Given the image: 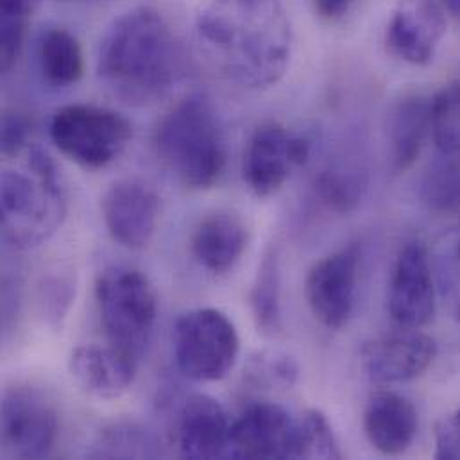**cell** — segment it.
<instances>
[{
	"mask_svg": "<svg viewBox=\"0 0 460 460\" xmlns=\"http://www.w3.org/2000/svg\"><path fill=\"white\" fill-rule=\"evenodd\" d=\"M183 49L169 22L149 5L124 13L101 41L97 72L102 84L128 106L164 101L183 75Z\"/></svg>",
	"mask_w": 460,
	"mask_h": 460,
	"instance_id": "6da1fadb",
	"label": "cell"
},
{
	"mask_svg": "<svg viewBox=\"0 0 460 460\" xmlns=\"http://www.w3.org/2000/svg\"><path fill=\"white\" fill-rule=\"evenodd\" d=\"M198 29L240 86L269 88L288 68L290 25L279 0H233V13L210 7L199 14Z\"/></svg>",
	"mask_w": 460,
	"mask_h": 460,
	"instance_id": "7a4b0ae2",
	"label": "cell"
},
{
	"mask_svg": "<svg viewBox=\"0 0 460 460\" xmlns=\"http://www.w3.org/2000/svg\"><path fill=\"white\" fill-rule=\"evenodd\" d=\"M160 160L194 190L212 189L226 169V138L214 102L192 93L174 104L155 131Z\"/></svg>",
	"mask_w": 460,
	"mask_h": 460,
	"instance_id": "3957f363",
	"label": "cell"
},
{
	"mask_svg": "<svg viewBox=\"0 0 460 460\" xmlns=\"http://www.w3.org/2000/svg\"><path fill=\"white\" fill-rule=\"evenodd\" d=\"M27 172L5 171L0 181L2 233L14 249H32L61 228L66 198L50 156L32 147Z\"/></svg>",
	"mask_w": 460,
	"mask_h": 460,
	"instance_id": "277c9868",
	"label": "cell"
},
{
	"mask_svg": "<svg viewBox=\"0 0 460 460\" xmlns=\"http://www.w3.org/2000/svg\"><path fill=\"white\" fill-rule=\"evenodd\" d=\"M95 297L108 344L140 364L158 315V296L149 278L137 269L110 267L97 278Z\"/></svg>",
	"mask_w": 460,
	"mask_h": 460,
	"instance_id": "5b68a950",
	"label": "cell"
},
{
	"mask_svg": "<svg viewBox=\"0 0 460 460\" xmlns=\"http://www.w3.org/2000/svg\"><path fill=\"white\" fill-rule=\"evenodd\" d=\"M49 133L59 153L84 169L111 165L133 138L128 119L93 104H70L58 110Z\"/></svg>",
	"mask_w": 460,
	"mask_h": 460,
	"instance_id": "8992f818",
	"label": "cell"
},
{
	"mask_svg": "<svg viewBox=\"0 0 460 460\" xmlns=\"http://www.w3.org/2000/svg\"><path fill=\"white\" fill-rule=\"evenodd\" d=\"M240 351V339L230 317L217 308H196L174 326V357L180 371L196 382H219L228 376Z\"/></svg>",
	"mask_w": 460,
	"mask_h": 460,
	"instance_id": "52a82bcc",
	"label": "cell"
},
{
	"mask_svg": "<svg viewBox=\"0 0 460 460\" xmlns=\"http://www.w3.org/2000/svg\"><path fill=\"white\" fill-rule=\"evenodd\" d=\"M2 445L16 459H45L52 454L59 421L54 405L36 387L13 385L2 394Z\"/></svg>",
	"mask_w": 460,
	"mask_h": 460,
	"instance_id": "ba28073f",
	"label": "cell"
},
{
	"mask_svg": "<svg viewBox=\"0 0 460 460\" xmlns=\"http://www.w3.org/2000/svg\"><path fill=\"white\" fill-rule=\"evenodd\" d=\"M312 155L306 135L288 133L278 122H265L254 129L243 155V180L258 198L278 194L290 172L305 165Z\"/></svg>",
	"mask_w": 460,
	"mask_h": 460,
	"instance_id": "9c48e42d",
	"label": "cell"
},
{
	"mask_svg": "<svg viewBox=\"0 0 460 460\" xmlns=\"http://www.w3.org/2000/svg\"><path fill=\"white\" fill-rule=\"evenodd\" d=\"M360 249L351 243L346 245L312 265L305 279L306 305L324 328H344L357 303Z\"/></svg>",
	"mask_w": 460,
	"mask_h": 460,
	"instance_id": "30bf717a",
	"label": "cell"
},
{
	"mask_svg": "<svg viewBox=\"0 0 460 460\" xmlns=\"http://www.w3.org/2000/svg\"><path fill=\"white\" fill-rule=\"evenodd\" d=\"M436 276L429 247L421 240H409L402 245L391 281L387 308L400 328L420 330L436 314Z\"/></svg>",
	"mask_w": 460,
	"mask_h": 460,
	"instance_id": "8fae6325",
	"label": "cell"
},
{
	"mask_svg": "<svg viewBox=\"0 0 460 460\" xmlns=\"http://www.w3.org/2000/svg\"><path fill=\"white\" fill-rule=\"evenodd\" d=\"M102 219L110 236L128 249H144L160 219V196L146 181L124 178L102 196Z\"/></svg>",
	"mask_w": 460,
	"mask_h": 460,
	"instance_id": "7c38bea8",
	"label": "cell"
},
{
	"mask_svg": "<svg viewBox=\"0 0 460 460\" xmlns=\"http://www.w3.org/2000/svg\"><path fill=\"white\" fill-rule=\"evenodd\" d=\"M297 421L270 402L249 405L231 423L228 457L247 460L294 459Z\"/></svg>",
	"mask_w": 460,
	"mask_h": 460,
	"instance_id": "4fadbf2b",
	"label": "cell"
},
{
	"mask_svg": "<svg viewBox=\"0 0 460 460\" xmlns=\"http://www.w3.org/2000/svg\"><path fill=\"white\" fill-rule=\"evenodd\" d=\"M438 355L436 341L418 330L402 328L366 342L360 353L362 367L375 384H403L421 376Z\"/></svg>",
	"mask_w": 460,
	"mask_h": 460,
	"instance_id": "5bb4252c",
	"label": "cell"
},
{
	"mask_svg": "<svg viewBox=\"0 0 460 460\" xmlns=\"http://www.w3.org/2000/svg\"><path fill=\"white\" fill-rule=\"evenodd\" d=\"M445 13L436 0H416L393 14L385 43L393 56L411 65H429L445 34Z\"/></svg>",
	"mask_w": 460,
	"mask_h": 460,
	"instance_id": "9a60e30c",
	"label": "cell"
},
{
	"mask_svg": "<svg viewBox=\"0 0 460 460\" xmlns=\"http://www.w3.org/2000/svg\"><path fill=\"white\" fill-rule=\"evenodd\" d=\"M231 423L223 405L208 394H192L180 411L178 447L185 459L228 457Z\"/></svg>",
	"mask_w": 460,
	"mask_h": 460,
	"instance_id": "2e32d148",
	"label": "cell"
},
{
	"mask_svg": "<svg viewBox=\"0 0 460 460\" xmlns=\"http://www.w3.org/2000/svg\"><path fill=\"white\" fill-rule=\"evenodd\" d=\"M362 423L371 447L387 457L405 454L412 447L420 429L414 403L393 391L371 394L364 409Z\"/></svg>",
	"mask_w": 460,
	"mask_h": 460,
	"instance_id": "e0dca14e",
	"label": "cell"
},
{
	"mask_svg": "<svg viewBox=\"0 0 460 460\" xmlns=\"http://www.w3.org/2000/svg\"><path fill=\"white\" fill-rule=\"evenodd\" d=\"M138 364L106 346H77L70 355V373L75 382L99 400L122 396L135 382Z\"/></svg>",
	"mask_w": 460,
	"mask_h": 460,
	"instance_id": "ac0fdd59",
	"label": "cell"
},
{
	"mask_svg": "<svg viewBox=\"0 0 460 460\" xmlns=\"http://www.w3.org/2000/svg\"><path fill=\"white\" fill-rule=\"evenodd\" d=\"M249 243L245 223L233 212L207 216L192 233L190 249L196 261L212 274H228Z\"/></svg>",
	"mask_w": 460,
	"mask_h": 460,
	"instance_id": "d6986e66",
	"label": "cell"
},
{
	"mask_svg": "<svg viewBox=\"0 0 460 460\" xmlns=\"http://www.w3.org/2000/svg\"><path fill=\"white\" fill-rule=\"evenodd\" d=\"M430 135V101L421 95L403 97L389 117V162L394 174L407 172L420 158Z\"/></svg>",
	"mask_w": 460,
	"mask_h": 460,
	"instance_id": "ffe728a7",
	"label": "cell"
},
{
	"mask_svg": "<svg viewBox=\"0 0 460 460\" xmlns=\"http://www.w3.org/2000/svg\"><path fill=\"white\" fill-rule=\"evenodd\" d=\"M40 70L52 86H72L84 72L83 50L66 29H49L38 47Z\"/></svg>",
	"mask_w": 460,
	"mask_h": 460,
	"instance_id": "44dd1931",
	"label": "cell"
},
{
	"mask_svg": "<svg viewBox=\"0 0 460 460\" xmlns=\"http://www.w3.org/2000/svg\"><path fill=\"white\" fill-rule=\"evenodd\" d=\"M251 310L258 332L276 335L281 330V272L279 258L274 249H269L258 265L251 288Z\"/></svg>",
	"mask_w": 460,
	"mask_h": 460,
	"instance_id": "7402d4cb",
	"label": "cell"
},
{
	"mask_svg": "<svg viewBox=\"0 0 460 460\" xmlns=\"http://www.w3.org/2000/svg\"><path fill=\"white\" fill-rule=\"evenodd\" d=\"M421 199L430 212L460 210V151L438 153L421 181Z\"/></svg>",
	"mask_w": 460,
	"mask_h": 460,
	"instance_id": "603a6c76",
	"label": "cell"
},
{
	"mask_svg": "<svg viewBox=\"0 0 460 460\" xmlns=\"http://www.w3.org/2000/svg\"><path fill=\"white\" fill-rule=\"evenodd\" d=\"M430 258L439 296L450 315L460 324V221L443 231Z\"/></svg>",
	"mask_w": 460,
	"mask_h": 460,
	"instance_id": "cb8c5ba5",
	"label": "cell"
},
{
	"mask_svg": "<svg viewBox=\"0 0 460 460\" xmlns=\"http://www.w3.org/2000/svg\"><path fill=\"white\" fill-rule=\"evenodd\" d=\"M430 137L438 153L460 151V81L445 84L430 99Z\"/></svg>",
	"mask_w": 460,
	"mask_h": 460,
	"instance_id": "d4e9b609",
	"label": "cell"
},
{
	"mask_svg": "<svg viewBox=\"0 0 460 460\" xmlns=\"http://www.w3.org/2000/svg\"><path fill=\"white\" fill-rule=\"evenodd\" d=\"M364 190L366 181L362 174L344 165L328 167L315 180V192L319 199L330 210L339 214L353 212L362 203Z\"/></svg>",
	"mask_w": 460,
	"mask_h": 460,
	"instance_id": "484cf974",
	"label": "cell"
},
{
	"mask_svg": "<svg viewBox=\"0 0 460 460\" xmlns=\"http://www.w3.org/2000/svg\"><path fill=\"white\" fill-rule=\"evenodd\" d=\"M294 459H342L333 427L321 411H308L297 421Z\"/></svg>",
	"mask_w": 460,
	"mask_h": 460,
	"instance_id": "4316f807",
	"label": "cell"
},
{
	"mask_svg": "<svg viewBox=\"0 0 460 460\" xmlns=\"http://www.w3.org/2000/svg\"><path fill=\"white\" fill-rule=\"evenodd\" d=\"M247 376L260 389H290L299 378V366L288 353L269 349L249 362Z\"/></svg>",
	"mask_w": 460,
	"mask_h": 460,
	"instance_id": "83f0119b",
	"label": "cell"
},
{
	"mask_svg": "<svg viewBox=\"0 0 460 460\" xmlns=\"http://www.w3.org/2000/svg\"><path fill=\"white\" fill-rule=\"evenodd\" d=\"M31 0H0V66L9 72L16 63L27 27Z\"/></svg>",
	"mask_w": 460,
	"mask_h": 460,
	"instance_id": "f1b7e54d",
	"label": "cell"
},
{
	"mask_svg": "<svg viewBox=\"0 0 460 460\" xmlns=\"http://www.w3.org/2000/svg\"><path fill=\"white\" fill-rule=\"evenodd\" d=\"M436 452L439 460H460V407L438 421L434 430Z\"/></svg>",
	"mask_w": 460,
	"mask_h": 460,
	"instance_id": "f546056e",
	"label": "cell"
},
{
	"mask_svg": "<svg viewBox=\"0 0 460 460\" xmlns=\"http://www.w3.org/2000/svg\"><path fill=\"white\" fill-rule=\"evenodd\" d=\"M74 299V287L63 278H50L41 287V305L47 317L54 323L65 317L70 303Z\"/></svg>",
	"mask_w": 460,
	"mask_h": 460,
	"instance_id": "4dcf8cb0",
	"label": "cell"
},
{
	"mask_svg": "<svg viewBox=\"0 0 460 460\" xmlns=\"http://www.w3.org/2000/svg\"><path fill=\"white\" fill-rule=\"evenodd\" d=\"M29 122L18 113H7L2 120V155L13 158L18 155L27 142Z\"/></svg>",
	"mask_w": 460,
	"mask_h": 460,
	"instance_id": "1f68e13d",
	"label": "cell"
},
{
	"mask_svg": "<svg viewBox=\"0 0 460 460\" xmlns=\"http://www.w3.org/2000/svg\"><path fill=\"white\" fill-rule=\"evenodd\" d=\"M131 445H140L147 448V438L137 429H113L106 436L104 448H111L110 452H106V456H138Z\"/></svg>",
	"mask_w": 460,
	"mask_h": 460,
	"instance_id": "d6a6232c",
	"label": "cell"
},
{
	"mask_svg": "<svg viewBox=\"0 0 460 460\" xmlns=\"http://www.w3.org/2000/svg\"><path fill=\"white\" fill-rule=\"evenodd\" d=\"M317 14L324 20H339L342 18L353 5L355 0H312Z\"/></svg>",
	"mask_w": 460,
	"mask_h": 460,
	"instance_id": "836d02e7",
	"label": "cell"
},
{
	"mask_svg": "<svg viewBox=\"0 0 460 460\" xmlns=\"http://www.w3.org/2000/svg\"><path fill=\"white\" fill-rule=\"evenodd\" d=\"M443 4H445V7L448 9V13L452 16L460 20V0H443Z\"/></svg>",
	"mask_w": 460,
	"mask_h": 460,
	"instance_id": "e575fe53",
	"label": "cell"
}]
</instances>
